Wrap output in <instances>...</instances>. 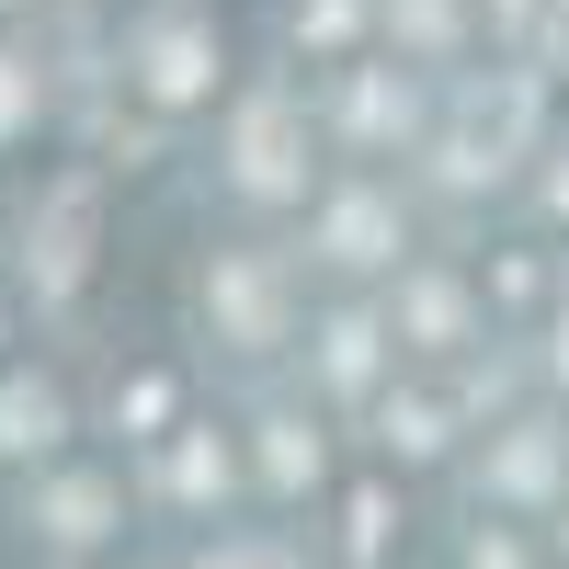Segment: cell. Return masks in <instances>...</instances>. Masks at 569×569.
<instances>
[{"instance_id": "cell-6", "label": "cell", "mask_w": 569, "mask_h": 569, "mask_svg": "<svg viewBox=\"0 0 569 569\" xmlns=\"http://www.w3.org/2000/svg\"><path fill=\"white\" fill-rule=\"evenodd\" d=\"M80 228H91V194H58V217H46V284L80 273Z\"/></svg>"}, {"instance_id": "cell-2", "label": "cell", "mask_w": 569, "mask_h": 569, "mask_svg": "<svg viewBox=\"0 0 569 569\" xmlns=\"http://www.w3.org/2000/svg\"><path fill=\"white\" fill-rule=\"evenodd\" d=\"M206 69H217L206 23H160V34H149V91H160V103H194V91H206Z\"/></svg>"}, {"instance_id": "cell-3", "label": "cell", "mask_w": 569, "mask_h": 569, "mask_svg": "<svg viewBox=\"0 0 569 569\" xmlns=\"http://www.w3.org/2000/svg\"><path fill=\"white\" fill-rule=\"evenodd\" d=\"M46 445H58V388L12 376V388H0V456H46Z\"/></svg>"}, {"instance_id": "cell-5", "label": "cell", "mask_w": 569, "mask_h": 569, "mask_svg": "<svg viewBox=\"0 0 569 569\" xmlns=\"http://www.w3.org/2000/svg\"><path fill=\"white\" fill-rule=\"evenodd\" d=\"M217 308L240 319L251 342H273V273H262V262H228V273H217Z\"/></svg>"}, {"instance_id": "cell-4", "label": "cell", "mask_w": 569, "mask_h": 569, "mask_svg": "<svg viewBox=\"0 0 569 569\" xmlns=\"http://www.w3.org/2000/svg\"><path fill=\"white\" fill-rule=\"evenodd\" d=\"M103 512H114L103 479H58V490H46V536H58V547H91V536H103Z\"/></svg>"}, {"instance_id": "cell-9", "label": "cell", "mask_w": 569, "mask_h": 569, "mask_svg": "<svg viewBox=\"0 0 569 569\" xmlns=\"http://www.w3.org/2000/svg\"><path fill=\"white\" fill-rule=\"evenodd\" d=\"M217 479H228V456H217V445H182V456H171V490H182V501H206Z\"/></svg>"}, {"instance_id": "cell-1", "label": "cell", "mask_w": 569, "mask_h": 569, "mask_svg": "<svg viewBox=\"0 0 569 569\" xmlns=\"http://www.w3.org/2000/svg\"><path fill=\"white\" fill-rule=\"evenodd\" d=\"M297 171H308L297 160V114L262 91V103L240 114V182H251V194H297Z\"/></svg>"}, {"instance_id": "cell-10", "label": "cell", "mask_w": 569, "mask_h": 569, "mask_svg": "<svg viewBox=\"0 0 569 569\" xmlns=\"http://www.w3.org/2000/svg\"><path fill=\"white\" fill-rule=\"evenodd\" d=\"M12 126H34V69L0 58V137H12Z\"/></svg>"}, {"instance_id": "cell-7", "label": "cell", "mask_w": 569, "mask_h": 569, "mask_svg": "<svg viewBox=\"0 0 569 569\" xmlns=\"http://www.w3.org/2000/svg\"><path fill=\"white\" fill-rule=\"evenodd\" d=\"M376 240H388V206H330V251H342V262H376Z\"/></svg>"}, {"instance_id": "cell-11", "label": "cell", "mask_w": 569, "mask_h": 569, "mask_svg": "<svg viewBox=\"0 0 569 569\" xmlns=\"http://www.w3.org/2000/svg\"><path fill=\"white\" fill-rule=\"evenodd\" d=\"M206 569H297V558H284V547H217Z\"/></svg>"}, {"instance_id": "cell-8", "label": "cell", "mask_w": 569, "mask_h": 569, "mask_svg": "<svg viewBox=\"0 0 569 569\" xmlns=\"http://www.w3.org/2000/svg\"><path fill=\"white\" fill-rule=\"evenodd\" d=\"M262 467H273V479H284V490H297V479H308V467H319V445H308V421H273V445H262Z\"/></svg>"}]
</instances>
